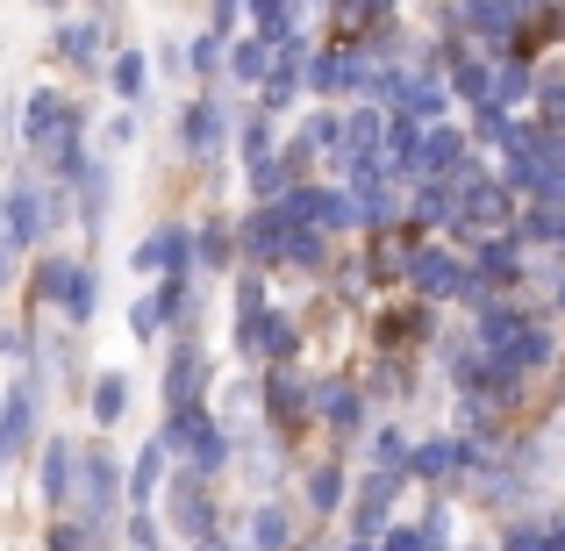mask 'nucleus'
I'll return each mask as SVG.
<instances>
[{
	"label": "nucleus",
	"instance_id": "obj_1",
	"mask_svg": "<svg viewBox=\"0 0 565 551\" xmlns=\"http://www.w3.org/2000/svg\"><path fill=\"white\" fill-rule=\"evenodd\" d=\"M72 501L86 509V544H108L115 523H122V473H115L108 452H79V466H72Z\"/></svg>",
	"mask_w": 565,
	"mask_h": 551
},
{
	"label": "nucleus",
	"instance_id": "obj_2",
	"mask_svg": "<svg viewBox=\"0 0 565 551\" xmlns=\"http://www.w3.org/2000/svg\"><path fill=\"white\" fill-rule=\"evenodd\" d=\"M129 265H137L143 279L193 273V230H186V222H166V230H151V236L137 244V258H129Z\"/></svg>",
	"mask_w": 565,
	"mask_h": 551
},
{
	"label": "nucleus",
	"instance_id": "obj_3",
	"mask_svg": "<svg viewBox=\"0 0 565 551\" xmlns=\"http://www.w3.org/2000/svg\"><path fill=\"white\" fill-rule=\"evenodd\" d=\"M230 129H236V115L222 108L215 94H201V100H193V108L180 115V144H186L193 158H222V144H230Z\"/></svg>",
	"mask_w": 565,
	"mask_h": 551
},
{
	"label": "nucleus",
	"instance_id": "obj_4",
	"mask_svg": "<svg viewBox=\"0 0 565 551\" xmlns=\"http://www.w3.org/2000/svg\"><path fill=\"white\" fill-rule=\"evenodd\" d=\"M0 236H14L22 251H36V244H43V187L14 180L8 193H0Z\"/></svg>",
	"mask_w": 565,
	"mask_h": 551
},
{
	"label": "nucleus",
	"instance_id": "obj_5",
	"mask_svg": "<svg viewBox=\"0 0 565 551\" xmlns=\"http://www.w3.org/2000/svg\"><path fill=\"white\" fill-rule=\"evenodd\" d=\"M72 193H79V230L100 236V230H108V215H115V172L86 158V166L72 172Z\"/></svg>",
	"mask_w": 565,
	"mask_h": 551
},
{
	"label": "nucleus",
	"instance_id": "obj_6",
	"mask_svg": "<svg viewBox=\"0 0 565 551\" xmlns=\"http://www.w3.org/2000/svg\"><path fill=\"white\" fill-rule=\"evenodd\" d=\"M466 172V137L451 123H423V158H415V180H458Z\"/></svg>",
	"mask_w": 565,
	"mask_h": 551
},
{
	"label": "nucleus",
	"instance_id": "obj_7",
	"mask_svg": "<svg viewBox=\"0 0 565 551\" xmlns=\"http://www.w3.org/2000/svg\"><path fill=\"white\" fill-rule=\"evenodd\" d=\"M29 437H36V386L14 380L8 401H0V466H8V458H22Z\"/></svg>",
	"mask_w": 565,
	"mask_h": 551
},
{
	"label": "nucleus",
	"instance_id": "obj_8",
	"mask_svg": "<svg viewBox=\"0 0 565 551\" xmlns=\"http://www.w3.org/2000/svg\"><path fill=\"white\" fill-rule=\"evenodd\" d=\"M172 523H180V538H207L215 530V495H207L201 473H186V480H172Z\"/></svg>",
	"mask_w": 565,
	"mask_h": 551
},
{
	"label": "nucleus",
	"instance_id": "obj_9",
	"mask_svg": "<svg viewBox=\"0 0 565 551\" xmlns=\"http://www.w3.org/2000/svg\"><path fill=\"white\" fill-rule=\"evenodd\" d=\"M72 466H79L72 437H57V430H51V444H43V466H36V495H43V509H65V501H72Z\"/></svg>",
	"mask_w": 565,
	"mask_h": 551
},
{
	"label": "nucleus",
	"instance_id": "obj_10",
	"mask_svg": "<svg viewBox=\"0 0 565 551\" xmlns=\"http://www.w3.org/2000/svg\"><path fill=\"white\" fill-rule=\"evenodd\" d=\"M394 487H401V473H373V480L359 487V501H351V530H359V538H380V530H386V516H394Z\"/></svg>",
	"mask_w": 565,
	"mask_h": 551
},
{
	"label": "nucleus",
	"instance_id": "obj_11",
	"mask_svg": "<svg viewBox=\"0 0 565 551\" xmlns=\"http://www.w3.org/2000/svg\"><path fill=\"white\" fill-rule=\"evenodd\" d=\"M273 215H279V208H273ZM322 258H330V236H322L316 222L279 215V265H301V273H316Z\"/></svg>",
	"mask_w": 565,
	"mask_h": 551
},
{
	"label": "nucleus",
	"instance_id": "obj_12",
	"mask_svg": "<svg viewBox=\"0 0 565 551\" xmlns=\"http://www.w3.org/2000/svg\"><path fill=\"white\" fill-rule=\"evenodd\" d=\"M108 43H115V22H65V29H57V57L79 65V72H94Z\"/></svg>",
	"mask_w": 565,
	"mask_h": 551
},
{
	"label": "nucleus",
	"instance_id": "obj_13",
	"mask_svg": "<svg viewBox=\"0 0 565 551\" xmlns=\"http://www.w3.org/2000/svg\"><path fill=\"white\" fill-rule=\"evenodd\" d=\"M201 380H207V359H201V345H172V359H166V409H180V401H201Z\"/></svg>",
	"mask_w": 565,
	"mask_h": 551
},
{
	"label": "nucleus",
	"instance_id": "obj_14",
	"mask_svg": "<svg viewBox=\"0 0 565 551\" xmlns=\"http://www.w3.org/2000/svg\"><path fill=\"white\" fill-rule=\"evenodd\" d=\"M466 273H472V265H458L451 251H415V265H408L415 294H429V301H437V294H458V287H466Z\"/></svg>",
	"mask_w": 565,
	"mask_h": 551
},
{
	"label": "nucleus",
	"instance_id": "obj_15",
	"mask_svg": "<svg viewBox=\"0 0 565 551\" xmlns=\"http://www.w3.org/2000/svg\"><path fill=\"white\" fill-rule=\"evenodd\" d=\"M265 409H273V423H287V430L308 423V386H301L294 365H273V380H265Z\"/></svg>",
	"mask_w": 565,
	"mask_h": 551
},
{
	"label": "nucleus",
	"instance_id": "obj_16",
	"mask_svg": "<svg viewBox=\"0 0 565 551\" xmlns=\"http://www.w3.org/2000/svg\"><path fill=\"white\" fill-rule=\"evenodd\" d=\"M158 480H166V444H143V452H137V466H129V480H122V501H129V509H151V501H158Z\"/></svg>",
	"mask_w": 565,
	"mask_h": 551
},
{
	"label": "nucleus",
	"instance_id": "obj_17",
	"mask_svg": "<svg viewBox=\"0 0 565 551\" xmlns=\"http://www.w3.org/2000/svg\"><path fill=\"white\" fill-rule=\"evenodd\" d=\"M108 86H115V100L143 108V100H151V57H143V51H115V65H108Z\"/></svg>",
	"mask_w": 565,
	"mask_h": 551
},
{
	"label": "nucleus",
	"instance_id": "obj_18",
	"mask_svg": "<svg viewBox=\"0 0 565 551\" xmlns=\"http://www.w3.org/2000/svg\"><path fill=\"white\" fill-rule=\"evenodd\" d=\"M86 409H94L100 430H115V423L129 415V380H122V372H100V380L86 386Z\"/></svg>",
	"mask_w": 565,
	"mask_h": 551
},
{
	"label": "nucleus",
	"instance_id": "obj_19",
	"mask_svg": "<svg viewBox=\"0 0 565 551\" xmlns=\"http://www.w3.org/2000/svg\"><path fill=\"white\" fill-rule=\"evenodd\" d=\"M250 345H258L273 365H294V351H301V330H294L287 316H258V322H250Z\"/></svg>",
	"mask_w": 565,
	"mask_h": 551
},
{
	"label": "nucleus",
	"instance_id": "obj_20",
	"mask_svg": "<svg viewBox=\"0 0 565 551\" xmlns=\"http://www.w3.org/2000/svg\"><path fill=\"white\" fill-rule=\"evenodd\" d=\"M236 251H244L250 265H279V215H273V208H258V215L244 222V236H236Z\"/></svg>",
	"mask_w": 565,
	"mask_h": 551
},
{
	"label": "nucleus",
	"instance_id": "obj_21",
	"mask_svg": "<svg viewBox=\"0 0 565 551\" xmlns=\"http://www.w3.org/2000/svg\"><path fill=\"white\" fill-rule=\"evenodd\" d=\"M265 72H273V43H265V36H236L230 43V80L236 86H258Z\"/></svg>",
	"mask_w": 565,
	"mask_h": 551
},
{
	"label": "nucleus",
	"instance_id": "obj_22",
	"mask_svg": "<svg viewBox=\"0 0 565 551\" xmlns=\"http://www.w3.org/2000/svg\"><path fill=\"white\" fill-rule=\"evenodd\" d=\"M380 137H386L380 108H351L344 115V158H380Z\"/></svg>",
	"mask_w": 565,
	"mask_h": 551
},
{
	"label": "nucleus",
	"instance_id": "obj_23",
	"mask_svg": "<svg viewBox=\"0 0 565 551\" xmlns=\"http://www.w3.org/2000/svg\"><path fill=\"white\" fill-rule=\"evenodd\" d=\"M444 65H451V94L458 100H487V86H494V65H487V57H444Z\"/></svg>",
	"mask_w": 565,
	"mask_h": 551
},
{
	"label": "nucleus",
	"instance_id": "obj_24",
	"mask_svg": "<svg viewBox=\"0 0 565 551\" xmlns=\"http://www.w3.org/2000/svg\"><path fill=\"white\" fill-rule=\"evenodd\" d=\"M250 544H258V551H287V544H294V516L265 501V509L250 516Z\"/></svg>",
	"mask_w": 565,
	"mask_h": 551
},
{
	"label": "nucleus",
	"instance_id": "obj_25",
	"mask_svg": "<svg viewBox=\"0 0 565 551\" xmlns=\"http://www.w3.org/2000/svg\"><path fill=\"white\" fill-rule=\"evenodd\" d=\"M322 415L351 437V430L365 423V394H359V386H322Z\"/></svg>",
	"mask_w": 565,
	"mask_h": 551
},
{
	"label": "nucleus",
	"instance_id": "obj_26",
	"mask_svg": "<svg viewBox=\"0 0 565 551\" xmlns=\"http://www.w3.org/2000/svg\"><path fill=\"white\" fill-rule=\"evenodd\" d=\"M230 258H236V236L222 230V222H201V230H193V265H215L222 273Z\"/></svg>",
	"mask_w": 565,
	"mask_h": 551
},
{
	"label": "nucleus",
	"instance_id": "obj_27",
	"mask_svg": "<svg viewBox=\"0 0 565 551\" xmlns=\"http://www.w3.org/2000/svg\"><path fill=\"white\" fill-rule=\"evenodd\" d=\"M515 258H523V251H515V236H509V244H501V236H487L472 273H480V279H515Z\"/></svg>",
	"mask_w": 565,
	"mask_h": 551
},
{
	"label": "nucleus",
	"instance_id": "obj_28",
	"mask_svg": "<svg viewBox=\"0 0 565 551\" xmlns=\"http://www.w3.org/2000/svg\"><path fill=\"white\" fill-rule=\"evenodd\" d=\"M279 187H294V166H279L273 151L250 158V193H258V201H279Z\"/></svg>",
	"mask_w": 565,
	"mask_h": 551
},
{
	"label": "nucleus",
	"instance_id": "obj_29",
	"mask_svg": "<svg viewBox=\"0 0 565 551\" xmlns=\"http://www.w3.org/2000/svg\"><path fill=\"white\" fill-rule=\"evenodd\" d=\"M337 501H344V473H337V466H316V473H308V509L330 516Z\"/></svg>",
	"mask_w": 565,
	"mask_h": 551
},
{
	"label": "nucleus",
	"instance_id": "obj_30",
	"mask_svg": "<svg viewBox=\"0 0 565 551\" xmlns=\"http://www.w3.org/2000/svg\"><path fill=\"white\" fill-rule=\"evenodd\" d=\"M57 308H65L72 322L94 316V273H86V265H72V287H65V301H57Z\"/></svg>",
	"mask_w": 565,
	"mask_h": 551
},
{
	"label": "nucleus",
	"instance_id": "obj_31",
	"mask_svg": "<svg viewBox=\"0 0 565 551\" xmlns=\"http://www.w3.org/2000/svg\"><path fill=\"white\" fill-rule=\"evenodd\" d=\"M515 330H523V316H515V308H487V316H480V345L487 351H501Z\"/></svg>",
	"mask_w": 565,
	"mask_h": 551
},
{
	"label": "nucleus",
	"instance_id": "obj_32",
	"mask_svg": "<svg viewBox=\"0 0 565 551\" xmlns=\"http://www.w3.org/2000/svg\"><path fill=\"white\" fill-rule=\"evenodd\" d=\"M523 94H530V72H523V65H494V86H487V100H501V108H515Z\"/></svg>",
	"mask_w": 565,
	"mask_h": 551
},
{
	"label": "nucleus",
	"instance_id": "obj_33",
	"mask_svg": "<svg viewBox=\"0 0 565 551\" xmlns=\"http://www.w3.org/2000/svg\"><path fill=\"white\" fill-rule=\"evenodd\" d=\"M65 287H72V258H43L36 265V301H65Z\"/></svg>",
	"mask_w": 565,
	"mask_h": 551
},
{
	"label": "nucleus",
	"instance_id": "obj_34",
	"mask_svg": "<svg viewBox=\"0 0 565 551\" xmlns=\"http://www.w3.org/2000/svg\"><path fill=\"white\" fill-rule=\"evenodd\" d=\"M236 316H244V322H236V337L250 345V322L265 316V287H258V273H244V287H236Z\"/></svg>",
	"mask_w": 565,
	"mask_h": 551
},
{
	"label": "nucleus",
	"instance_id": "obj_35",
	"mask_svg": "<svg viewBox=\"0 0 565 551\" xmlns=\"http://www.w3.org/2000/svg\"><path fill=\"white\" fill-rule=\"evenodd\" d=\"M186 65H193V72H201V80H215V72H222V36H215V29H201V36H193V51H186Z\"/></svg>",
	"mask_w": 565,
	"mask_h": 551
},
{
	"label": "nucleus",
	"instance_id": "obj_36",
	"mask_svg": "<svg viewBox=\"0 0 565 551\" xmlns=\"http://www.w3.org/2000/svg\"><path fill=\"white\" fill-rule=\"evenodd\" d=\"M373 458H380V473H401V466H408V430H380Z\"/></svg>",
	"mask_w": 565,
	"mask_h": 551
},
{
	"label": "nucleus",
	"instance_id": "obj_37",
	"mask_svg": "<svg viewBox=\"0 0 565 551\" xmlns=\"http://www.w3.org/2000/svg\"><path fill=\"white\" fill-rule=\"evenodd\" d=\"M129 330H137V345H158V330H166V316H158V301L143 294L137 308H129Z\"/></svg>",
	"mask_w": 565,
	"mask_h": 551
},
{
	"label": "nucleus",
	"instance_id": "obj_38",
	"mask_svg": "<svg viewBox=\"0 0 565 551\" xmlns=\"http://www.w3.org/2000/svg\"><path fill=\"white\" fill-rule=\"evenodd\" d=\"M250 14H258V29H287L294 22V8H301V0H244Z\"/></svg>",
	"mask_w": 565,
	"mask_h": 551
},
{
	"label": "nucleus",
	"instance_id": "obj_39",
	"mask_svg": "<svg viewBox=\"0 0 565 551\" xmlns=\"http://www.w3.org/2000/svg\"><path fill=\"white\" fill-rule=\"evenodd\" d=\"M373 544H380V551H429L437 538H429V530H380Z\"/></svg>",
	"mask_w": 565,
	"mask_h": 551
},
{
	"label": "nucleus",
	"instance_id": "obj_40",
	"mask_svg": "<svg viewBox=\"0 0 565 551\" xmlns=\"http://www.w3.org/2000/svg\"><path fill=\"white\" fill-rule=\"evenodd\" d=\"M129 551H166V544H158V530H151V516H143V509H129Z\"/></svg>",
	"mask_w": 565,
	"mask_h": 551
},
{
	"label": "nucleus",
	"instance_id": "obj_41",
	"mask_svg": "<svg viewBox=\"0 0 565 551\" xmlns=\"http://www.w3.org/2000/svg\"><path fill=\"white\" fill-rule=\"evenodd\" d=\"M265 151H273V123L250 115V123H244V158H265Z\"/></svg>",
	"mask_w": 565,
	"mask_h": 551
},
{
	"label": "nucleus",
	"instance_id": "obj_42",
	"mask_svg": "<svg viewBox=\"0 0 565 551\" xmlns=\"http://www.w3.org/2000/svg\"><path fill=\"white\" fill-rule=\"evenodd\" d=\"M79 544H86L79 523H51V538H43V551H79Z\"/></svg>",
	"mask_w": 565,
	"mask_h": 551
},
{
	"label": "nucleus",
	"instance_id": "obj_43",
	"mask_svg": "<svg viewBox=\"0 0 565 551\" xmlns=\"http://www.w3.org/2000/svg\"><path fill=\"white\" fill-rule=\"evenodd\" d=\"M207 14H215V36H236V14H244V0H207Z\"/></svg>",
	"mask_w": 565,
	"mask_h": 551
},
{
	"label": "nucleus",
	"instance_id": "obj_44",
	"mask_svg": "<svg viewBox=\"0 0 565 551\" xmlns=\"http://www.w3.org/2000/svg\"><path fill=\"white\" fill-rule=\"evenodd\" d=\"M108 144H115V151H129V144H137V115H115V123H108Z\"/></svg>",
	"mask_w": 565,
	"mask_h": 551
},
{
	"label": "nucleus",
	"instance_id": "obj_45",
	"mask_svg": "<svg viewBox=\"0 0 565 551\" xmlns=\"http://www.w3.org/2000/svg\"><path fill=\"white\" fill-rule=\"evenodd\" d=\"M14 258H22V244H14V236H0V287L14 279Z\"/></svg>",
	"mask_w": 565,
	"mask_h": 551
},
{
	"label": "nucleus",
	"instance_id": "obj_46",
	"mask_svg": "<svg viewBox=\"0 0 565 551\" xmlns=\"http://www.w3.org/2000/svg\"><path fill=\"white\" fill-rule=\"evenodd\" d=\"M509 551H544V538H537V530H515V538H509Z\"/></svg>",
	"mask_w": 565,
	"mask_h": 551
},
{
	"label": "nucleus",
	"instance_id": "obj_47",
	"mask_svg": "<svg viewBox=\"0 0 565 551\" xmlns=\"http://www.w3.org/2000/svg\"><path fill=\"white\" fill-rule=\"evenodd\" d=\"M193 551H236V544L222 538V530H207V538H193Z\"/></svg>",
	"mask_w": 565,
	"mask_h": 551
},
{
	"label": "nucleus",
	"instance_id": "obj_48",
	"mask_svg": "<svg viewBox=\"0 0 565 551\" xmlns=\"http://www.w3.org/2000/svg\"><path fill=\"white\" fill-rule=\"evenodd\" d=\"M86 8H94V14H108V22H115V8H122V0H86Z\"/></svg>",
	"mask_w": 565,
	"mask_h": 551
},
{
	"label": "nucleus",
	"instance_id": "obj_49",
	"mask_svg": "<svg viewBox=\"0 0 565 551\" xmlns=\"http://www.w3.org/2000/svg\"><path fill=\"white\" fill-rule=\"evenodd\" d=\"M344 551H380V544H373V538H351V544H344Z\"/></svg>",
	"mask_w": 565,
	"mask_h": 551
},
{
	"label": "nucleus",
	"instance_id": "obj_50",
	"mask_svg": "<svg viewBox=\"0 0 565 551\" xmlns=\"http://www.w3.org/2000/svg\"><path fill=\"white\" fill-rule=\"evenodd\" d=\"M36 8H51V14H57V8H72V0H36Z\"/></svg>",
	"mask_w": 565,
	"mask_h": 551
}]
</instances>
